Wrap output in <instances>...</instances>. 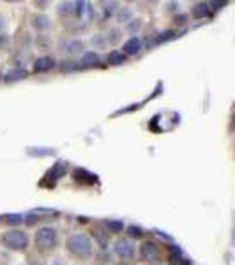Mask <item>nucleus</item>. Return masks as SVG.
I'll return each mask as SVG.
<instances>
[{
  "label": "nucleus",
  "mask_w": 235,
  "mask_h": 265,
  "mask_svg": "<svg viewBox=\"0 0 235 265\" xmlns=\"http://www.w3.org/2000/svg\"><path fill=\"white\" fill-rule=\"evenodd\" d=\"M67 251L71 253L75 258L87 260V258L92 257L94 244L87 233H75V235L67 239Z\"/></svg>",
  "instance_id": "f257e3e1"
},
{
  "label": "nucleus",
  "mask_w": 235,
  "mask_h": 265,
  "mask_svg": "<svg viewBox=\"0 0 235 265\" xmlns=\"http://www.w3.org/2000/svg\"><path fill=\"white\" fill-rule=\"evenodd\" d=\"M59 244V231L51 227H42L36 231V246L41 251H50Z\"/></svg>",
  "instance_id": "f03ea898"
},
{
  "label": "nucleus",
  "mask_w": 235,
  "mask_h": 265,
  "mask_svg": "<svg viewBox=\"0 0 235 265\" xmlns=\"http://www.w3.org/2000/svg\"><path fill=\"white\" fill-rule=\"evenodd\" d=\"M2 244L7 249L21 251V249L29 248V235L21 230H9L2 235Z\"/></svg>",
  "instance_id": "7ed1b4c3"
},
{
  "label": "nucleus",
  "mask_w": 235,
  "mask_h": 265,
  "mask_svg": "<svg viewBox=\"0 0 235 265\" xmlns=\"http://www.w3.org/2000/svg\"><path fill=\"white\" fill-rule=\"evenodd\" d=\"M115 255L122 260H129L134 257V244L129 239H118L115 242Z\"/></svg>",
  "instance_id": "20e7f679"
},
{
  "label": "nucleus",
  "mask_w": 235,
  "mask_h": 265,
  "mask_svg": "<svg viewBox=\"0 0 235 265\" xmlns=\"http://www.w3.org/2000/svg\"><path fill=\"white\" fill-rule=\"evenodd\" d=\"M140 253H142V257L147 262L159 260V248H157V244L152 242V240H145L142 244V248H140Z\"/></svg>",
  "instance_id": "39448f33"
},
{
  "label": "nucleus",
  "mask_w": 235,
  "mask_h": 265,
  "mask_svg": "<svg viewBox=\"0 0 235 265\" xmlns=\"http://www.w3.org/2000/svg\"><path fill=\"white\" fill-rule=\"evenodd\" d=\"M142 46H143V42H142V39L140 38H131L129 41H126L124 42V55H136V53H140L142 51Z\"/></svg>",
  "instance_id": "423d86ee"
},
{
  "label": "nucleus",
  "mask_w": 235,
  "mask_h": 265,
  "mask_svg": "<svg viewBox=\"0 0 235 265\" xmlns=\"http://www.w3.org/2000/svg\"><path fill=\"white\" fill-rule=\"evenodd\" d=\"M53 66H55V60L51 59V57H41V59H38L36 60V64H34V71L36 73L50 71Z\"/></svg>",
  "instance_id": "0eeeda50"
},
{
  "label": "nucleus",
  "mask_w": 235,
  "mask_h": 265,
  "mask_svg": "<svg viewBox=\"0 0 235 265\" xmlns=\"http://www.w3.org/2000/svg\"><path fill=\"white\" fill-rule=\"evenodd\" d=\"M124 60H126V55L117 50L110 51L108 57H106V62H108L110 66H120V64H124Z\"/></svg>",
  "instance_id": "6e6552de"
},
{
  "label": "nucleus",
  "mask_w": 235,
  "mask_h": 265,
  "mask_svg": "<svg viewBox=\"0 0 235 265\" xmlns=\"http://www.w3.org/2000/svg\"><path fill=\"white\" fill-rule=\"evenodd\" d=\"M32 27L38 30H46L50 27V18L44 16V14H38V16L32 18Z\"/></svg>",
  "instance_id": "1a4fd4ad"
},
{
  "label": "nucleus",
  "mask_w": 235,
  "mask_h": 265,
  "mask_svg": "<svg viewBox=\"0 0 235 265\" xmlns=\"http://www.w3.org/2000/svg\"><path fill=\"white\" fill-rule=\"evenodd\" d=\"M75 179L78 182H87V184H92V182H96L97 179H96V175L94 173H90V172H87V170H76L75 172Z\"/></svg>",
  "instance_id": "9d476101"
},
{
  "label": "nucleus",
  "mask_w": 235,
  "mask_h": 265,
  "mask_svg": "<svg viewBox=\"0 0 235 265\" xmlns=\"http://www.w3.org/2000/svg\"><path fill=\"white\" fill-rule=\"evenodd\" d=\"M168 260H170V264H172V265H184L182 262H186V260H182V251H181V248H177V246H172Z\"/></svg>",
  "instance_id": "9b49d317"
},
{
  "label": "nucleus",
  "mask_w": 235,
  "mask_h": 265,
  "mask_svg": "<svg viewBox=\"0 0 235 265\" xmlns=\"http://www.w3.org/2000/svg\"><path fill=\"white\" fill-rule=\"evenodd\" d=\"M25 76H27L25 69L14 68V69H11L7 75H5V80H7V81H18V80H21V78H25Z\"/></svg>",
  "instance_id": "f8f14e48"
},
{
  "label": "nucleus",
  "mask_w": 235,
  "mask_h": 265,
  "mask_svg": "<svg viewBox=\"0 0 235 265\" xmlns=\"http://www.w3.org/2000/svg\"><path fill=\"white\" fill-rule=\"evenodd\" d=\"M207 14H209V4L200 2V4L193 5V16L195 18H205Z\"/></svg>",
  "instance_id": "ddd939ff"
},
{
  "label": "nucleus",
  "mask_w": 235,
  "mask_h": 265,
  "mask_svg": "<svg viewBox=\"0 0 235 265\" xmlns=\"http://www.w3.org/2000/svg\"><path fill=\"white\" fill-rule=\"evenodd\" d=\"M81 64L83 66H96V64H99V55L94 53V51H87L81 57Z\"/></svg>",
  "instance_id": "4468645a"
},
{
  "label": "nucleus",
  "mask_w": 235,
  "mask_h": 265,
  "mask_svg": "<svg viewBox=\"0 0 235 265\" xmlns=\"http://www.w3.org/2000/svg\"><path fill=\"white\" fill-rule=\"evenodd\" d=\"M67 53H81L83 51V42L81 41H67L66 44V50Z\"/></svg>",
  "instance_id": "2eb2a0df"
},
{
  "label": "nucleus",
  "mask_w": 235,
  "mask_h": 265,
  "mask_svg": "<svg viewBox=\"0 0 235 265\" xmlns=\"http://www.w3.org/2000/svg\"><path fill=\"white\" fill-rule=\"evenodd\" d=\"M90 42H92L94 50H103V48L108 44V41H106V36H103V34H96L92 39H90Z\"/></svg>",
  "instance_id": "dca6fc26"
},
{
  "label": "nucleus",
  "mask_w": 235,
  "mask_h": 265,
  "mask_svg": "<svg viewBox=\"0 0 235 265\" xmlns=\"http://www.w3.org/2000/svg\"><path fill=\"white\" fill-rule=\"evenodd\" d=\"M105 227L108 228V231H112V233H118V231H122V228H124V223L117 221V219H108L105 223Z\"/></svg>",
  "instance_id": "f3484780"
},
{
  "label": "nucleus",
  "mask_w": 235,
  "mask_h": 265,
  "mask_svg": "<svg viewBox=\"0 0 235 265\" xmlns=\"http://www.w3.org/2000/svg\"><path fill=\"white\" fill-rule=\"evenodd\" d=\"M131 16H133V11H131L129 7H122L120 11H118V21L120 23H127V21H131Z\"/></svg>",
  "instance_id": "a211bd4d"
},
{
  "label": "nucleus",
  "mask_w": 235,
  "mask_h": 265,
  "mask_svg": "<svg viewBox=\"0 0 235 265\" xmlns=\"http://www.w3.org/2000/svg\"><path fill=\"white\" fill-rule=\"evenodd\" d=\"M143 27V21L142 20H131L127 21V30H129L131 34H136V32H140Z\"/></svg>",
  "instance_id": "6ab92c4d"
},
{
  "label": "nucleus",
  "mask_w": 235,
  "mask_h": 265,
  "mask_svg": "<svg viewBox=\"0 0 235 265\" xmlns=\"http://www.w3.org/2000/svg\"><path fill=\"white\" fill-rule=\"evenodd\" d=\"M4 221L9 225H20V223H23V216L21 214H9L4 218Z\"/></svg>",
  "instance_id": "aec40b11"
},
{
  "label": "nucleus",
  "mask_w": 235,
  "mask_h": 265,
  "mask_svg": "<svg viewBox=\"0 0 235 265\" xmlns=\"http://www.w3.org/2000/svg\"><path fill=\"white\" fill-rule=\"evenodd\" d=\"M118 36H120V32H118L117 29H110L108 30V34H106V41L112 42V44H115V42H118Z\"/></svg>",
  "instance_id": "412c9836"
},
{
  "label": "nucleus",
  "mask_w": 235,
  "mask_h": 265,
  "mask_svg": "<svg viewBox=\"0 0 235 265\" xmlns=\"http://www.w3.org/2000/svg\"><path fill=\"white\" fill-rule=\"evenodd\" d=\"M73 5H75V4H71V2H66V4H60V9H59L60 14H62V16H64V14H71L73 11H75V7H73Z\"/></svg>",
  "instance_id": "4be33fe9"
},
{
  "label": "nucleus",
  "mask_w": 235,
  "mask_h": 265,
  "mask_svg": "<svg viewBox=\"0 0 235 265\" xmlns=\"http://www.w3.org/2000/svg\"><path fill=\"white\" fill-rule=\"evenodd\" d=\"M127 233H129V237H133V239H134V237L138 239V237H142V235H143L142 228H140V227H134V225H133V227L127 228Z\"/></svg>",
  "instance_id": "5701e85b"
},
{
  "label": "nucleus",
  "mask_w": 235,
  "mask_h": 265,
  "mask_svg": "<svg viewBox=\"0 0 235 265\" xmlns=\"http://www.w3.org/2000/svg\"><path fill=\"white\" fill-rule=\"evenodd\" d=\"M94 235L97 237V240H99L101 244L105 246L106 242H108V233H106V231H101V230H96L94 231Z\"/></svg>",
  "instance_id": "b1692460"
},
{
  "label": "nucleus",
  "mask_w": 235,
  "mask_h": 265,
  "mask_svg": "<svg viewBox=\"0 0 235 265\" xmlns=\"http://www.w3.org/2000/svg\"><path fill=\"white\" fill-rule=\"evenodd\" d=\"M173 36H175V32L173 30H166V32H163V34L157 38V42H163V41H168V39H172Z\"/></svg>",
  "instance_id": "393cba45"
},
{
  "label": "nucleus",
  "mask_w": 235,
  "mask_h": 265,
  "mask_svg": "<svg viewBox=\"0 0 235 265\" xmlns=\"http://www.w3.org/2000/svg\"><path fill=\"white\" fill-rule=\"evenodd\" d=\"M115 7H117V4L115 2H110V4H103V11H105V14H112L115 11Z\"/></svg>",
  "instance_id": "a878e982"
},
{
  "label": "nucleus",
  "mask_w": 235,
  "mask_h": 265,
  "mask_svg": "<svg viewBox=\"0 0 235 265\" xmlns=\"http://www.w3.org/2000/svg\"><path fill=\"white\" fill-rule=\"evenodd\" d=\"M29 265H46L41 257H29Z\"/></svg>",
  "instance_id": "bb28decb"
},
{
  "label": "nucleus",
  "mask_w": 235,
  "mask_h": 265,
  "mask_svg": "<svg viewBox=\"0 0 235 265\" xmlns=\"http://www.w3.org/2000/svg\"><path fill=\"white\" fill-rule=\"evenodd\" d=\"M67 66H62V69L64 71H75V69H78V64H75V62H66Z\"/></svg>",
  "instance_id": "cd10ccee"
},
{
  "label": "nucleus",
  "mask_w": 235,
  "mask_h": 265,
  "mask_svg": "<svg viewBox=\"0 0 235 265\" xmlns=\"http://www.w3.org/2000/svg\"><path fill=\"white\" fill-rule=\"evenodd\" d=\"M177 23L184 25V23H186V14H181V16H177Z\"/></svg>",
  "instance_id": "c85d7f7f"
},
{
  "label": "nucleus",
  "mask_w": 235,
  "mask_h": 265,
  "mask_svg": "<svg viewBox=\"0 0 235 265\" xmlns=\"http://www.w3.org/2000/svg\"><path fill=\"white\" fill-rule=\"evenodd\" d=\"M53 265H66V264H62V260H60V258H55V260H53Z\"/></svg>",
  "instance_id": "c756f323"
},
{
  "label": "nucleus",
  "mask_w": 235,
  "mask_h": 265,
  "mask_svg": "<svg viewBox=\"0 0 235 265\" xmlns=\"http://www.w3.org/2000/svg\"><path fill=\"white\" fill-rule=\"evenodd\" d=\"M4 25H5V23H4V18L0 16V29H2V27H4Z\"/></svg>",
  "instance_id": "7c9ffc66"
},
{
  "label": "nucleus",
  "mask_w": 235,
  "mask_h": 265,
  "mask_svg": "<svg viewBox=\"0 0 235 265\" xmlns=\"http://www.w3.org/2000/svg\"><path fill=\"white\" fill-rule=\"evenodd\" d=\"M157 265H163V264H157Z\"/></svg>",
  "instance_id": "2f4dec72"
},
{
  "label": "nucleus",
  "mask_w": 235,
  "mask_h": 265,
  "mask_svg": "<svg viewBox=\"0 0 235 265\" xmlns=\"http://www.w3.org/2000/svg\"><path fill=\"white\" fill-rule=\"evenodd\" d=\"M118 265H124V264H118Z\"/></svg>",
  "instance_id": "473e14b6"
}]
</instances>
